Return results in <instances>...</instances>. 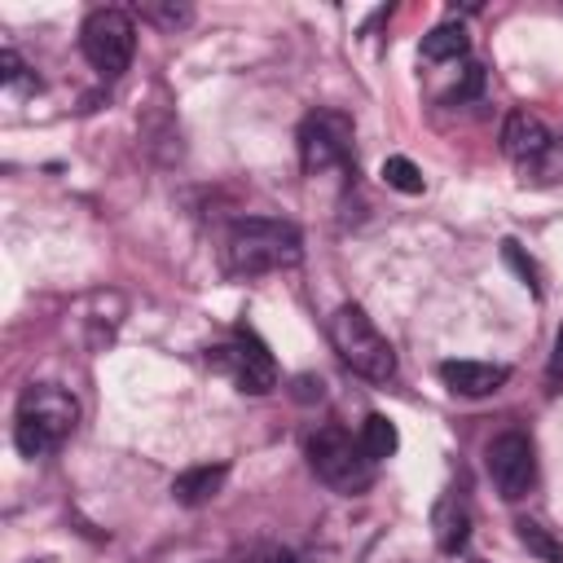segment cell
<instances>
[{"instance_id":"obj_1","label":"cell","mask_w":563,"mask_h":563,"mask_svg":"<svg viewBox=\"0 0 563 563\" xmlns=\"http://www.w3.org/2000/svg\"><path fill=\"white\" fill-rule=\"evenodd\" d=\"M303 260V238L290 220H273V216H246L233 220L229 238H224V268L233 277H260V273H277Z\"/></svg>"},{"instance_id":"obj_2","label":"cell","mask_w":563,"mask_h":563,"mask_svg":"<svg viewBox=\"0 0 563 563\" xmlns=\"http://www.w3.org/2000/svg\"><path fill=\"white\" fill-rule=\"evenodd\" d=\"M79 422V405L66 387L57 383H31L18 396V413H13V444L22 457H44L53 449H62L70 440Z\"/></svg>"},{"instance_id":"obj_3","label":"cell","mask_w":563,"mask_h":563,"mask_svg":"<svg viewBox=\"0 0 563 563\" xmlns=\"http://www.w3.org/2000/svg\"><path fill=\"white\" fill-rule=\"evenodd\" d=\"M330 343L339 352V361L369 378V383H387L396 378V352L387 343V334L369 321V312L361 303H343L334 317H330Z\"/></svg>"},{"instance_id":"obj_4","label":"cell","mask_w":563,"mask_h":563,"mask_svg":"<svg viewBox=\"0 0 563 563\" xmlns=\"http://www.w3.org/2000/svg\"><path fill=\"white\" fill-rule=\"evenodd\" d=\"M308 466H312V475L325 484V488H334V493H343V497H352V493H365L369 484H374V466L378 462H369L365 457V449H361V440L352 435V431H343V427H317L312 435H308Z\"/></svg>"},{"instance_id":"obj_5","label":"cell","mask_w":563,"mask_h":563,"mask_svg":"<svg viewBox=\"0 0 563 563\" xmlns=\"http://www.w3.org/2000/svg\"><path fill=\"white\" fill-rule=\"evenodd\" d=\"M79 48L97 75L114 79L128 70V62L136 53V22L123 9H92L79 26Z\"/></svg>"},{"instance_id":"obj_6","label":"cell","mask_w":563,"mask_h":563,"mask_svg":"<svg viewBox=\"0 0 563 563\" xmlns=\"http://www.w3.org/2000/svg\"><path fill=\"white\" fill-rule=\"evenodd\" d=\"M207 365L246 396H268L277 387V361L251 330H233V339L207 347Z\"/></svg>"},{"instance_id":"obj_7","label":"cell","mask_w":563,"mask_h":563,"mask_svg":"<svg viewBox=\"0 0 563 563\" xmlns=\"http://www.w3.org/2000/svg\"><path fill=\"white\" fill-rule=\"evenodd\" d=\"M352 158V119L343 110H312L299 123V167L321 176Z\"/></svg>"},{"instance_id":"obj_8","label":"cell","mask_w":563,"mask_h":563,"mask_svg":"<svg viewBox=\"0 0 563 563\" xmlns=\"http://www.w3.org/2000/svg\"><path fill=\"white\" fill-rule=\"evenodd\" d=\"M488 479L501 493V501L528 497V488L537 484V449L523 431H501L488 444Z\"/></svg>"},{"instance_id":"obj_9","label":"cell","mask_w":563,"mask_h":563,"mask_svg":"<svg viewBox=\"0 0 563 563\" xmlns=\"http://www.w3.org/2000/svg\"><path fill=\"white\" fill-rule=\"evenodd\" d=\"M501 150H506V158L519 172H559L563 167L550 128L537 114H528V110H510L506 114V123H501Z\"/></svg>"},{"instance_id":"obj_10","label":"cell","mask_w":563,"mask_h":563,"mask_svg":"<svg viewBox=\"0 0 563 563\" xmlns=\"http://www.w3.org/2000/svg\"><path fill=\"white\" fill-rule=\"evenodd\" d=\"M440 378H444V387L453 391V396H493L506 378H510V369L506 365H493V361H444L440 365Z\"/></svg>"},{"instance_id":"obj_11","label":"cell","mask_w":563,"mask_h":563,"mask_svg":"<svg viewBox=\"0 0 563 563\" xmlns=\"http://www.w3.org/2000/svg\"><path fill=\"white\" fill-rule=\"evenodd\" d=\"M431 537H435V545L444 554H462L466 550V541H471V506H466V497L444 493L435 501V510H431Z\"/></svg>"},{"instance_id":"obj_12","label":"cell","mask_w":563,"mask_h":563,"mask_svg":"<svg viewBox=\"0 0 563 563\" xmlns=\"http://www.w3.org/2000/svg\"><path fill=\"white\" fill-rule=\"evenodd\" d=\"M224 479H229V466L224 462H202V466H189V471H180L172 479V497L180 506H207L224 488Z\"/></svg>"},{"instance_id":"obj_13","label":"cell","mask_w":563,"mask_h":563,"mask_svg":"<svg viewBox=\"0 0 563 563\" xmlns=\"http://www.w3.org/2000/svg\"><path fill=\"white\" fill-rule=\"evenodd\" d=\"M466 48H471V40H466L462 22H440L422 35V57L427 62H457V57H466Z\"/></svg>"},{"instance_id":"obj_14","label":"cell","mask_w":563,"mask_h":563,"mask_svg":"<svg viewBox=\"0 0 563 563\" xmlns=\"http://www.w3.org/2000/svg\"><path fill=\"white\" fill-rule=\"evenodd\" d=\"M361 449H365V457L369 462H383V457H391L396 453V444H400V431H396V422L387 418V413H369L365 422H361Z\"/></svg>"},{"instance_id":"obj_15","label":"cell","mask_w":563,"mask_h":563,"mask_svg":"<svg viewBox=\"0 0 563 563\" xmlns=\"http://www.w3.org/2000/svg\"><path fill=\"white\" fill-rule=\"evenodd\" d=\"M515 532H519V541L528 545V554H537L541 563H563V545L554 541V532L550 528H541L537 519H519L515 523Z\"/></svg>"},{"instance_id":"obj_16","label":"cell","mask_w":563,"mask_h":563,"mask_svg":"<svg viewBox=\"0 0 563 563\" xmlns=\"http://www.w3.org/2000/svg\"><path fill=\"white\" fill-rule=\"evenodd\" d=\"M383 185L396 194H422V172L413 167V158L391 154V158H383Z\"/></svg>"},{"instance_id":"obj_17","label":"cell","mask_w":563,"mask_h":563,"mask_svg":"<svg viewBox=\"0 0 563 563\" xmlns=\"http://www.w3.org/2000/svg\"><path fill=\"white\" fill-rule=\"evenodd\" d=\"M0 84H4L9 92H18V97H26V92H35V88H40L35 70H31L13 48H4V53H0Z\"/></svg>"},{"instance_id":"obj_18","label":"cell","mask_w":563,"mask_h":563,"mask_svg":"<svg viewBox=\"0 0 563 563\" xmlns=\"http://www.w3.org/2000/svg\"><path fill=\"white\" fill-rule=\"evenodd\" d=\"M238 563H299V559L277 541H255V545L238 550Z\"/></svg>"},{"instance_id":"obj_19","label":"cell","mask_w":563,"mask_h":563,"mask_svg":"<svg viewBox=\"0 0 563 563\" xmlns=\"http://www.w3.org/2000/svg\"><path fill=\"white\" fill-rule=\"evenodd\" d=\"M141 18H150V22H158V26H185L189 18H194V9H185V4H145L141 9Z\"/></svg>"},{"instance_id":"obj_20","label":"cell","mask_w":563,"mask_h":563,"mask_svg":"<svg viewBox=\"0 0 563 563\" xmlns=\"http://www.w3.org/2000/svg\"><path fill=\"white\" fill-rule=\"evenodd\" d=\"M479 88H484V66H479V62H466V66H462V84H453L449 101H466V97H475Z\"/></svg>"},{"instance_id":"obj_21","label":"cell","mask_w":563,"mask_h":563,"mask_svg":"<svg viewBox=\"0 0 563 563\" xmlns=\"http://www.w3.org/2000/svg\"><path fill=\"white\" fill-rule=\"evenodd\" d=\"M501 255H506V260H510V264L519 268V277H523V286H532V290L541 295V286H537V264L519 255V242H501Z\"/></svg>"},{"instance_id":"obj_22","label":"cell","mask_w":563,"mask_h":563,"mask_svg":"<svg viewBox=\"0 0 563 563\" xmlns=\"http://www.w3.org/2000/svg\"><path fill=\"white\" fill-rule=\"evenodd\" d=\"M550 378H554V383L563 378V321H559V330H554V352H550Z\"/></svg>"}]
</instances>
